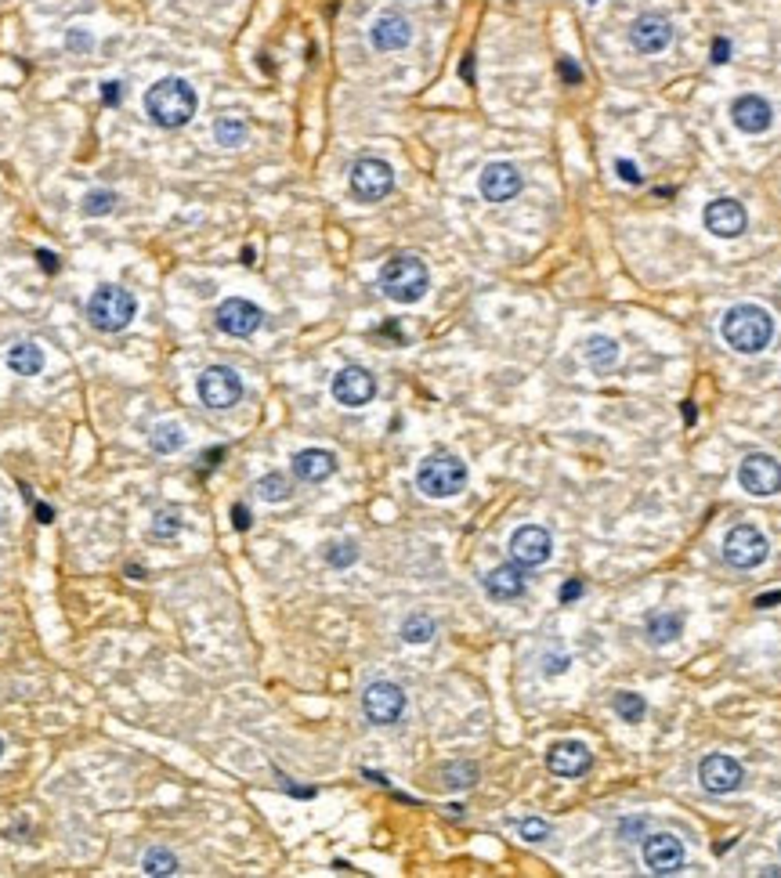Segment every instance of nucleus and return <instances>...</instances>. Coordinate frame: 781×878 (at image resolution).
<instances>
[{
    "label": "nucleus",
    "instance_id": "f257e3e1",
    "mask_svg": "<svg viewBox=\"0 0 781 878\" xmlns=\"http://www.w3.org/2000/svg\"><path fill=\"white\" fill-rule=\"evenodd\" d=\"M720 336L738 355H760L775 340V318L760 304H734L720 322Z\"/></svg>",
    "mask_w": 781,
    "mask_h": 878
},
{
    "label": "nucleus",
    "instance_id": "f03ea898",
    "mask_svg": "<svg viewBox=\"0 0 781 878\" xmlns=\"http://www.w3.org/2000/svg\"><path fill=\"white\" fill-rule=\"evenodd\" d=\"M195 108H199L195 88L189 80H182V77H167V80H160V84H152V88L145 91V112H149V119H152L156 127H163V130L185 127L195 116Z\"/></svg>",
    "mask_w": 781,
    "mask_h": 878
},
{
    "label": "nucleus",
    "instance_id": "7ed1b4c3",
    "mask_svg": "<svg viewBox=\"0 0 781 878\" xmlns=\"http://www.w3.org/2000/svg\"><path fill=\"white\" fill-rule=\"evenodd\" d=\"M380 290L394 304H416L431 290V272H427V264L420 257L398 253V257H390L388 264L380 268Z\"/></svg>",
    "mask_w": 781,
    "mask_h": 878
},
{
    "label": "nucleus",
    "instance_id": "20e7f679",
    "mask_svg": "<svg viewBox=\"0 0 781 878\" xmlns=\"http://www.w3.org/2000/svg\"><path fill=\"white\" fill-rule=\"evenodd\" d=\"M467 485V463L453 452H431L416 467V488L431 499H453Z\"/></svg>",
    "mask_w": 781,
    "mask_h": 878
},
{
    "label": "nucleus",
    "instance_id": "39448f33",
    "mask_svg": "<svg viewBox=\"0 0 781 878\" xmlns=\"http://www.w3.org/2000/svg\"><path fill=\"white\" fill-rule=\"evenodd\" d=\"M138 315V300L123 286H101L88 300V322L98 333H120L130 325V318Z\"/></svg>",
    "mask_w": 781,
    "mask_h": 878
},
{
    "label": "nucleus",
    "instance_id": "423d86ee",
    "mask_svg": "<svg viewBox=\"0 0 781 878\" xmlns=\"http://www.w3.org/2000/svg\"><path fill=\"white\" fill-rule=\"evenodd\" d=\"M767 553H771V542H767V535H764L760 528H753V524H738V528H731L727 539H724V561H727L731 568H738V572L760 568V564L767 561Z\"/></svg>",
    "mask_w": 781,
    "mask_h": 878
},
{
    "label": "nucleus",
    "instance_id": "0eeeda50",
    "mask_svg": "<svg viewBox=\"0 0 781 878\" xmlns=\"http://www.w3.org/2000/svg\"><path fill=\"white\" fill-rule=\"evenodd\" d=\"M348 181H351V195L359 202H380L394 189V170H390V163L377 160V156H362L351 167Z\"/></svg>",
    "mask_w": 781,
    "mask_h": 878
},
{
    "label": "nucleus",
    "instance_id": "6e6552de",
    "mask_svg": "<svg viewBox=\"0 0 781 878\" xmlns=\"http://www.w3.org/2000/svg\"><path fill=\"white\" fill-rule=\"evenodd\" d=\"M362 712H366V719L377 723V727L398 723L401 712H405V690L390 680L370 683V687L362 690Z\"/></svg>",
    "mask_w": 781,
    "mask_h": 878
},
{
    "label": "nucleus",
    "instance_id": "1a4fd4ad",
    "mask_svg": "<svg viewBox=\"0 0 781 878\" xmlns=\"http://www.w3.org/2000/svg\"><path fill=\"white\" fill-rule=\"evenodd\" d=\"M195 387H199V398H203L206 408H232V405H239V398H243V380H239V373L228 369V366H210V369H203V377H199Z\"/></svg>",
    "mask_w": 781,
    "mask_h": 878
},
{
    "label": "nucleus",
    "instance_id": "9d476101",
    "mask_svg": "<svg viewBox=\"0 0 781 878\" xmlns=\"http://www.w3.org/2000/svg\"><path fill=\"white\" fill-rule=\"evenodd\" d=\"M738 485L745 488L749 495H760V499L778 495L781 491V463L775 460V456H767V452H753V456H745L742 467H738Z\"/></svg>",
    "mask_w": 781,
    "mask_h": 878
},
{
    "label": "nucleus",
    "instance_id": "9b49d317",
    "mask_svg": "<svg viewBox=\"0 0 781 878\" xmlns=\"http://www.w3.org/2000/svg\"><path fill=\"white\" fill-rule=\"evenodd\" d=\"M550 553H554V539H550V532L539 528V524H521V528L510 535V557H514V564H521V568H539V564L550 561Z\"/></svg>",
    "mask_w": 781,
    "mask_h": 878
},
{
    "label": "nucleus",
    "instance_id": "f8f14e48",
    "mask_svg": "<svg viewBox=\"0 0 781 878\" xmlns=\"http://www.w3.org/2000/svg\"><path fill=\"white\" fill-rule=\"evenodd\" d=\"M217 329L221 333H228V336H254L257 329H261V322H265V311L257 307V304H250V300H243V296H228V300H221V307H217Z\"/></svg>",
    "mask_w": 781,
    "mask_h": 878
},
{
    "label": "nucleus",
    "instance_id": "ddd939ff",
    "mask_svg": "<svg viewBox=\"0 0 781 878\" xmlns=\"http://www.w3.org/2000/svg\"><path fill=\"white\" fill-rule=\"evenodd\" d=\"M333 398L344 405V408H362L377 398V377L362 366H344L337 377H333Z\"/></svg>",
    "mask_w": 781,
    "mask_h": 878
},
{
    "label": "nucleus",
    "instance_id": "4468645a",
    "mask_svg": "<svg viewBox=\"0 0 781 878\" xmlns=\"http://www.w3.org/2000/svg\"><path fill=\"white\" fill-rule=\"evenodd\" d=\"M698 780L709 795H727V791H738L742 780H745V770L734 756H724V752H713L702 759L698 767Z\"/></svg>",
    "mask_w": 781,
    "mask_h": 878
},
{
    "label": "nucleus",
    "instance_id": "2eb2a0df",
    "mask_svg": "<svg viewBox=\"0 0 781 878\" xmlns=\"http://www.w3.org/2000/svg\"><path fill=\"white\" fill-rule=\"evenodd\" d=\"M644 864L651 875H677L683 868V842L670 832L644 839Z\"/></svg>",
    "mask_w": 781,
    "mask_h": 878
},
{
    "label": "nucleus",
    "instance_id": "dca6fc26",
    "mask_svg": "<svg viewBox=\"0 0 781 878\" xmlns=\"http://www.w3.org/2000/svg\"><path fill=\"white\" fill-rule=\"evenodd\" d=\"M702 221H705V228L716 239H738L745 232V224H749V213H745V206L738 199H713L705 206Z\"/></svg>",
    "mask_w": 781,
    "mask_h": 878
},
{
    "label": "nucleus",
    "instance_id": "f3484780",
    "mask_svg": "<svg viewBox=\"0 0 781 878\" xmlns=\"http://www.w3.org/2000/svg\"><path fill=\"white\" fill-rule=\"evenodd\" d=\"M521 185H525L521 170L514 163H503V160L488 163L482 170V178H478V192L485 195L488 202H510L514 195L521 192Z\"/></svg>",
    "mask_w": 781,
    "mask_h": 878
},
{
    "label": "nucleus",
    "instance_id": "a211bd4d",
    "mask_svg": "<svg viewBox=\"0 0 781 878\" xmlns=\"http://www.w3.org/2000/svg\"><path fill=\"white\" fill-rule=\"evenodd\" d=\"M589 767H593V752L583 741H557L547 752V770L554 778H583L589 774Z\"/></svg>",
    "mask_w": 781,
    "mask_h": 878
},
{
    "label": "nucleus",
    "instance_id": "6ab92c4d",
    "mask_svg": "<svg viewBox=\"0 0 781 878\" xmlns=\"http://www.w3.org/2000/svg\"><path fill=\"white\" fill-rule=\"evenodd\" d=\"M670 40H673V26L662 15H640L630 26V44L640 55H659V51L670 47Z\"/></svg>",
    "mask_w": 781,
    "mask_h": 878
},
{
    "label": "nucleus",
    "instance_id": "aec40b11",
    "mask_svg": "<svg viewBox=\"0 0 781 878\" xmlns=\"http://www.w3.org/2000/svg\"><path fill=\"white\" fill-rule=\"evenodd\" d=\"M731 119H734V127H738L742 134H764V130H771V123H775V108H771L767 98L742 95L734 98V105H731Z\"/></svg>",
    "mask_w": 781,
    "mask_h": 878
},
{
    "label": "nucleus",
    "instance_id": "412c9836",
    "mask_svg": "<svg viewBox=\"0 0 781 878\" xmlns=\"http://www.w3.org/2000/svg\"><path fill=\"white\" fill-rule=\"evenodd\" d=\"M370 40H373L377 51H401V47H409V40H412V26H409L405 15L384 11V15L373 18V26H370Z\"/></svg>",
    "mask_w": 781,
    "mask_h": 878
},
{
    "label": "nucleus",
    "instance_id": "4be33fe9",
    "mask_svg": "<svg viewBox=\"0 0 781 878\" xmlns=\"http://www.w3.org/2000/svg\"><path fill=\"white\" fill-rule=\"evenodd\" d=\"M337 474V456L329 449H300L293 456V478L307 481V485H322Z\"/></svg>",
    "mask_w": 781,
    "mask_h": 878
},
{
    "label": "nucleus",
    "instance_id": "5701e85b",
    "mask_svg": "<svg viewBox=\"0 0 781 878\" xmlns=\"http://www.w3.org/2000/svg\"><path fill=\"white\" fill-rule=\"evenodd\" d=\"M482 585L492 600H517L525 593V572L521 564H499L482 579Z\"/></svg>",
    "mask_w": 781,
    "mask_h": 878
},
{
    "label": "nucleus",
    "instance_id": "b1692460",
    "mask_svg": "<svg viewBox=\"0 0 781 878\" xmlns=\"http://www.w3.org/2000/svg\"><path fill=\"white\" fill-rule=\"evenodd\" d=\"M586 362H589V369L593 373H611L615 369V362H619V344L611 340V336H589L583 347Z\"/></svg>",
    "mask_w": 781,
    "mask_h": 878
},
{
    "label": "nucleus",
    "instance_id": "393cba45",
    "mask_svg": "<svg viewBox=\"0 0 781 878\" xmlns=\"http://www.w3.org/2000/svg\"><path fill=\"white\" fill-rule=\"evenodd\" d=\"M7 369L15 373V377H36L40 369H44V351L36 347V344H15L11 351H7Z\"/></svg>",
    "mask_w": 781,
    "mask_h": 878
},
{
    "label": "nucleus",
    "instance_id": "a878e982",
    "mask_svg": "<svg viewBox=\"0 0 781 878\" xmlns=\"http://www.w3.org/2000/svg\"><path fill=\"white\" fill-rule=\"evenodd\" d=\"M683 633V615H670V611H659V615H651L648 618V640L655 644V647H662V644H673L677 636Z\"/></svg>",
    "mask_w": 781,
    "mask_h": 878
},
{
    "label": "nucleus",
    "instance_id": "bb28decb",
    "mask_svg": "<svg viewBox=\"0 0 781 878\" xmlns=\"http://www.w3.org/2000/svg\"><path fill=\"white\" fill-rule=\"evenodd\" d=\"M149 445L156 456H174L185 449V430L178 423H156L152 434H149Z\"/></svg>",
    "mask_w": 781,
    "mask_h": 878
},
{
    "label": "nucleus",
    "instance_id": "cd10ccee",
    "mask_svg": "<svg viewBox=\"0 0 781 878\" xmlns=\"http://www.w3.org/2000/svg\"><path fill=\"white\" fill-rule=\"evenodd\" d=\"M178 857L167 850V846H152L145 857H141V872L149 878H163V875H178Z\"/></svg>",
    "mask_w": 781,
    "mask_h": 878
},
{
    "label": "nucleus",
    "instance_id": "c85d7f7f",
    "mask_svg": "<svg viewBox=\"0 0 781 878\" xmlns=\"http://www.w3.org/2000/svg\"><path fill=\"white\" fill-rule=\"evenodd\" d=\"M213 138H217V145H224V149H239V145L246 141V119H239V116H221V119L213 123Z\"/></svg>",
    "mask_w": 781,
    "mask_h": 878
},
{
    "label": "nucleus",
    "instance_id": "c756f323",
    "mask_svg": "<svg viewBox=\"0 0 781 878\" xmlns=\"http://www.w3.org/2000/svg\"><path fill=\"white\" fill-rule=\"evenodd\" d=\"M431 636H434V618H431V615L416 611V615H409V618L401 622V640H405V644H427Z\"/></svg>",
    "mask_w": 781,
    "mask_h": 878
},
{
    "label": "nucleus",
    "instance_id": "7c9ffc66",
    "mask_svg": "<svg viewBox=\"0 0 781 878\" xmlns=\"http://www.w3.org/2000/svg\"><path fill=\"white\" fill-rule=\"evenodd\" d=\"M611 708H615L626 723H640L644 712H648V701H644L640 694H633V690H619V694L611 697Z\"/></svg>",
    "mask_w": 781,
    "mask_h": 878
},
{
    "label": "nucleus",
    "instance_id": "2f4dec72",
    "mask_svg": "<svg viewBox=\"0 0 781 878\" xmlns=\"http://www.w3.org/2000/svg\"><path fill=\"white\" fill-rule=\"evenodd\" d=\"M290 478L286 474H265L261 481H257V495L265 499V502H286L290 499Z\"/></svg>",
    "mask_w": 781,
    "mask_h": 878
},
{
    "label": "nucleus",
    "instance_id": "473e14b6",
    "mask_svg": "<svg viewBox=\"0 0 781 878\" xmlns=\"http://www.w3.org/2000/svg\"><path fill=\"white\" fill-rule=\"evenodd\" d=\"M112 206H116V192H109V189H91L80 202V210L88 217H105V213H112Z\"/></svg>",
    "mask_w": 781,
    "mask_h": 878
},
{
    "label": "nucleus",
    "instance_id": "72a5a7b5",
    "mask_svg": "<svg viewBox=\"0 0 781 878\" xmlns=\"http://www.w3.org/2000/svg\"><path fill=\"white\" fill-rule=\"evenodd\" d=\"M149 532H152V539H160V542H163V539H178V535H182V517H178L174 510H160V513L152 517V528H149Z\"/></svg>",
    "mask_w": 781,
    "mask_h": 878
},
{
    "label": "nucleus",
    "instance_id": "f704fd0d",
    "mask_svg": "<svg viewBox=\"0 0 781 878\" xmlns=\"http://www.w3.org/2000/svg\"><path fill=\"white\" fill-rule=\"evenodd\" d=\"M322 557H326V564H329V568H351V564L359 561V546H355V542H348V539H344V542H329Z\"/></svg>",
    "mask_w": 781,
    "mask_h": 878
},
{
    "label": "nucleus",
    "instance_id": "c9c22d12",
    "mask_svg": "<svg viewBox=\"0 0 781 878\" xmlns=\"http://www.w3.org/2000/svg\"><path fill=\"white\" fill-rule=\"evenodd\" d=\"M442 778H445L449 788H471V784L478 780V767H474V763H449V767L442 770Z\"/></svg>",
    "mask_w": 781,
    "mask_h": 878
},
{
    "label": "nucleus",
    "instance_id": "e433bc0d",
    "mask_svg": "<svg viewBox=\"0 0 781 878\" xmlns=\"http://www.w3.org/2000/svg\"><path fill=\"white\" fill-rule=\"evenodd\" d=\"M517 835L525 842H547L550 839V824L543 817H525V821H517Z\"/></svg>",
    "mask_w": 781,
    "mask_h": 878
},
{
    "label": "nucleus",
    "instance_id": "4c0bfd02",
    "mask_svg": "<svg viewBox=\"0 0 781 878\" xmlns=\"http://www.w3.org/2000/svg\"><path fill=\"white\" fill-rule=\"evenodd\" d=\"M66 47H69V51H80V55L95 51V36H91V29H84V26L66 29Z\"/></svg>",
    "mask_w": 781,
    "mask_h": 878
},
{
    "label": "nucleus",
    "instance_id": "58836bf2",
    "mask_svg": "<svg viewBox=\"0 0 781 878\" xmlns=\"http://www.w3.org/2000/svg\"><path fill=\"white\" fill-rule=\"evenodd\" d=\"M615 170L622 174V181H626V185H640V181H644V174L637 170V163H633V160H619V163H615Z\"/></svg>",
    "mask_w": 781,
    "mask_h": 878
},
{
    "label": "nucleus",
    "instance_id": "ea45409f",
    "mask_svg": "<svg viewBox=\"0 0 781 878\" xmlns=\"http://www.w3.org/2000/svg\"><path fill=\"white\" fill-rule=\"evenodd\" d=\"M36 264H40V272H47V275H58V272H62V261H58V253H51V250H36Z\"/></svg>",
    "mask_w": 781,
    "mask_h": 878
},
{
    "label": "nucleus",
    "instance_id": "a19ab883",
    "mask_svg": "<svg viewBox=\"0 0 781 878\" xmlns=\"http://www.w3.org/2000/svg\"><path fill=\"white\" fill-rule=\"evenodd\" d=\"M644 828H648V821H644V817H630V821H622V839L637 842V839L644 835Z\"/></svg>",
    "mask_w": 781,
    "mask_h": 878
},
{
    "label": "nucleus",
    "instance_id": "79ce46f5",
    "mask_svg": "<svg viewBox=\"0 0 781 878\" xmlns=\"http://www.w3.org/2000/svg\"><path fill=\"white\" fill-rule=\"evenodd\" d=\"M120 98H123V84L120 80H105L101 84V101L105 105H120Z\"/></svg>",
    "mask_w": 781,
    "mask_h": 878
},
{
    "label": "nucleus",
    "instance_id": "37998d69",
    "mask_svg": "<svg viewBox=\"0 0 781 878\" xmlns=\"http://www.w3.org/2000/svg\"><path fill=\"white\" fill-rule=\"evenodd\" d=\"M583 593H586L583 579H572V583H565V585H561V604H572V600H579Z\"/></svg>",
    "mask_w": 781,
    "mask_h": 878
},
{
    "label": "nucleus",
    "instance_id": "c03bdc74",
    "mask_svg": "<svg viewBox=\"0 0 781 878\" xmlns=\"http://www.w3.org/2000/svg\"><path fill=\"white\" fill-rule=\"evenodd\" d=\"M232 524H235V532H246V528H250V510H246L243 502L232 506Z\"/></svg>",
    "mask_w": 781,
    "mask_h": 878
},
{
    "label": "nucleus",
    "instance_id": "a18cd8bd",
    "mask_svg": "<svg viewBox=\"0 0 781 878\" xmlns=\"http://www.w3.org/2000/svg\"><path fill=\"white\" fill-rule=\"evenodd\" d=\"M727 58H731V44H727L724 36H716V40H713V62H716V66H724Z\"/></svg>",
    "mask_w": 781,
    "mask_h": 878
},
{
    "label": "nucleus",
    "instance_id": "49530a36",
    "mask_svg": "<svg viewBox=\"0 0 781 878\" xmlns=\"http://www.w3.org/2000/svg\"><path fill=\"white\" fill-rule=\"evenodd\" d=\"M33 513H36L40 524H51V521H55V510H51L47 502H33Z\"/></svg>",
    "mask_w": 781,
    "mask_h": 878
},
{
    "label": "nucleus",
    "instance_id": "de8ad7c7",
    "mask_svg": "<svg viewBox=\"0 0 781 878\" xmlns=\"http://www.w3.org/2000/svg\"><path fill=\"white\" fill-rule=\"evenodd\" d=\"M561 77H565V80H568V84H579V80H583V73H579V69H576V66H572V62H568V58H565V62H561Z\"/></svg>",
    "mask_w": 781,
    "mask_h": 878
},
{
    "label": "nucleus",
    "instance_id": "09e8293b",
    "mask_svg": "<svg viewBox=\"0 0 781 878\" xmlns=\"http://www.w3.org/2000/svg\"><path fill=\"white\" fill-rule=\"evenodd\" d=\"M565 666H568V658H547V677H557V673H565Z\"/></svg>",
    "mask_w": 781,
    "mask_h": 878
},
{
    "label": "nucleus",
    "instance_id": "8fccbe9b",
    "mask_svg": "<svg viewBox=\"0 0 781 878\" xmlns=\"http://www.w3.org/2000/svg\"><path fill=\"white\" fill-rule=\"evenodd\" d=\"M775 604H781V589H775V593H764V596H756V607H775Z\"/></svg>",
    "mask_w": 781,
    "mask_h": 878
},
{
    "label": "nucleus",
    "instance_id": "3c124183",
    "mask_svg": "<svg viewBox=\"0 0 781 878\" xmlns=\"http://www.w3.org/2000/svg\"><path fill=\"white\" fill-rule=\"evenodd\" d=\"M460 73H463V80H467V84L474 80V58H471V55L463 58V66H460Z\"/></svg>",
    "mask_w": 781,
    "mask_h": 878
},
{
    "label": "nucleus",
    "instance_id": "603ef678",
    "mask_svg": "<svg viewBox=\"0 0 781 878\" xmlns=\"http://www.w3.org/2000/svg\"><path fill=\"white\" fill-rule=\"evenodd\" d=\"M0 756H4V738H0Z\"/></svg>",
    "mask_w": 781,
    "mask_h": 878
},
{
    "label": "nucleus",
    "instance_id": "864d4df0",
    "mask_svg": "<svg viewBox=\"0 0 781 878\" xmlns=\"http://www.w3.org/2000/svg\"><path fill=\"white\" fill-rule=\"evenodd\" d=\"M778 850H781V842H778Z\"/></svg>",
    "mask_w": 781,
    "mask_h": 878
}]
</instances>
